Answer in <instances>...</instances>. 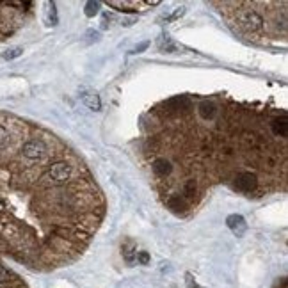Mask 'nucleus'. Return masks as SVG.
<instances>
[{"label":"nucleus","mask_w":288,"mask_h":288,"mask_svg":"<svg viewBox=\"0 0 288 288\" xmlns=\"http://www.w3.org/2000/svg\"><path fill=\"white\" fill-rule=\"evenodd\" d=\"M258 185V180L253 173H240L237 178H235V187L240 192H253Z\"/></svg>","instance_id":"obj_4"},{"label":"nucleus","mask_w":288,"mask_h":288,"mask_svg":"<svg viewBox=\"0 0 288 288\" xmlns=\"http://www.w3.org/2000/svg\"><path fill=\"white\" fill-rule=\"evenodd\" d=\"M167 207L171 208V210H174V212H183L187 208V203H185V200L180 196H173V197H169V201H167Z\"/></svg>","instance_id":"obj_10"},{"label":"nucleus","mask_w":288,"mask_h":288,"mask_svg":"<svg viewBox=\"0 0 288 288\" xmlns=\"http://www.w3.org/2000/svg\"><path fill=\"white\" fill-rule=\"evenodd\" d=\"M217 114V107L212 102H203L200 105V116L203 119H214Z\"/></svg>","instance_id":"obj_9"},{"label":"nucleus","mask_w":288,"mask_h":288,"mask_svg":"<svg viewBox=\"0 0 288 288\" xmlns=\"http://www.w3.org/2000/svg\"><path fill=\"white\" fill-rule=\"evenodd\" d=\"M11 143V134L7 132V128L0 126V149H6Z\"/></svg>","instance_id":"obj_14"},{"label":"nucleus","mask_w":288,"mask_h":288,"mask_svg":"<svg viewBox=\"0 0 288 288\" xmlns=\"http://www.w3.org/2000/svg\"><path fill=\"white\" fill-rule=\"evenodd\" d=\"M132 24H136V16L132 18H125V20H121V25H126V27H130Z\"/></svg>","instance_id":"obj_23"},{"label":"nucleus","mask_w":288,"mask_h":288,"mask_svg":"<svg viewBox=\"0 0 288 288\" xmlns=\"http://www.w3.org/2000/svg\"><path fill=\"white\" fill-rule=\"evenodd\" d=\"M100 11V2H87L85 4V16L93 18L95 14H98Z\"/></svg>","instance_id":"obj_15"},{"label":"nucleus","mask_w":288,"mask_h":288,"mask_svg":"<svg viewBox=\"0 0 288 288\" xmlns=\"http://www.w3.org/2000/svg\"><path fill=\"white\" fill-rule=\"evenodd\" d=\"M148 41H144V43H141L139 45V47H136V48H134V50H132V54H141V52H143V50H146V48H148Z\"/></svg>","instance_id":"obj_22"},{"label":"nucleus","mask_w":288,"mask_h":288,"mask_svg":"<svg viewBox=\"0 0 288 288\" xmlns=\"http://www.w3.org/2000/svg\"><path fill=\"white\" fill-rule=\"evenodd\" d=\"M123 258H125L128 263H134V260L137 258V251H136V246L132 244V242H128V244L123 246Z\"/></svg>","instance_id":"obj_12"},{"label":"nucleus","mask_w":288,"mask_h":288,"mask_svg":"<svg viewBox=\"0 0 288 288\" xmlns=\"http://www.w3.org/2000/svg\"><path fill=\"white\" fill-rule=\"evenodd\" d=\"M21 54H24V48H21V47H13V48H7V50L2 54V57L6 59V61H13V59L20 57Z\"/></svg>","instance_id":"obj_13"},{"label":"nucleus","mask_w":288,"mask_h":288,"mask_svg":"<svg viewBox=\"0 0 288 288\" xmlns=\"http://www.w3.org/2000/svg\"><path fill=\"white\" fill-rule=\"evenodd\" d=\"M159 48L162 52H167V54H171V52L176 50V43H174L173 39H171L169 36H162L159 41Z\"/></svg>","instance_id":"obj_11"},{"label":"nucleus","mask_w":288,"mask_h":288,"mask_svg":"<svg viewBox=\"0 0 288 288\" xmlns=\"http://www.w3.org/2000/svg\"><path fill=\"white\" fill-rule=\"evenodd\" d=\"M151 169L159 178H166V176H169V174H171L173 166H171V162L167 159H157L155 162L151 164Z\"/></svg>","instance_id":"obj_6"},{"label":"nucleus","mask_w":288,"mask_h":288,"mask_svg":"<svg viewBox=\"0 0 288 288\" xmlns=\"http://www.w3.org/2000/svg\"><path fill=\"white\" fill-rule=\"evenodd\" d=\"M185 279H187V286H189V288H200V286H197V283L194 281V278L190 274H185Z\"/></svg>","instance_id":"obj_21"},{"label":"nucleus","mask_w":288,"mask_h":288,"mask_svg":"<svg viewBox=\"0 0 288 288\" xmlns=\"http://www.w3.org/2000/svg\"><path fill=\"white\" fill-rule=\"evenodd\" d=\"M21 155L27 160L36 162V160L45 159V155H47V146H45L43 141H37V139L27 141V143L24 144V148H21Z\"/></svg>","instance_id":"obj_3"},{"label":"nucleus","mask_w":288,"mask_h":288,"mask_svg":"<svg viewBox=\"0 0 288 288\" xmlns=\"http://www.w3.org/2000/svg\"><path fill=\"white\" fill-rule=\"evenodd\" d=\"M183 14H185V7H178V9L169 16V20H178V18L183 16Z\"/></svg>","instance_id":"obj_20"},{"label":"nucleus","mask_w":288,"mask_h":288,"mask_svg":"<svg viewBox=\"0 0 288 288\" xmlns=\"http://www.w3.org/2000/svg\"><path fill=\"white\" fill-rule=\"evenodd\" d=\"M80 100H82V103L87 105L91 110H100V107H102L100 96L96 95V93H84V95L80 96Z\"/></svg>","instance_id":"obj_7"},{"label":"nucleus","mask_w":288,"mask_h":288,"mask_svg":"<svg viewBox=\"0 0 288 288\" xmlns=\"http://www.w3.org/2000/svg\"><path fill=\"white\" fill-rule=\"evenodd\" d=\"M50 25H57V9H55V4H50Z\"/></svg>","instance_id":"obj_18"},{"label":"nucleus","mask_w":288,"mask_h":288,"mask_svg":"<svg viewBox=\"0 0 288 288\" xmlns=\"http://www.w3.org/2000/svg\"><path fill=\"white\" fill-rule=\"evenodd\" d=\"M272 132L279 137H286L288 136V121L286 118H276L272 121Z\"/></svg>","instance_id":"obj_8"},{"label":"nucleus","mask_w":288,"mask_h":288,"mask_svg":"<svg viewBox=\"0 0 288 288\" xmlns=\"http://www.w3.org/2000/svg\"><path fill=\"white\" fill-rule=\"evenodd\" d=\"M139 263H143V265H148L149 263V254L146 253V251H141V253H137V258H136Z\"/></svg>","instance_id":"obj_19"},{"label":"nucleus","mask_w":288,"mask_h":288,"mask_svg":"<svg viewBox=\"0 0 288 288\" xmlns=\"http://www.w3.org/2000/svg\"><path fill=\"white\" fill-rule=\"evenodd\" d=\"M11 279V272L7 271L4 265H0V283H6V281H9Z\"/></svg>","instance_id":"obj_17"},{"label":"nucleus","mask_w":288,"mask_h":288,"mask_svg":"<svg viewBox=\"0 0 288 288\" xmlns=\"http://www.w3.org/2000/svg\"><path fill=\"white\" fill-rule=\"evenodd\" d=\"M226 224H228V228H230L231 231H233L237 237H242V235L248 231V223H246V219L242 215H238V214H231V215H228V219H226Z\"/></svg>","instance_id":"obj_5"},{"label":"nucleus","mask_w":288,"mask_h":288,"mask_svg":"<svg viewBox=\"0 0 288 288\" xmlns=\"http://www.w3.org/2000/svg\"><path fill=\"white\" fill-rule=\"evenodd\" d=\"M238 27L244 29L246 32H260L261 27H263V18L256 13V11L246 9L240 11L237 16Z\"/></svg>","instance_id":"obj_2"},{"label":"nucleus","mask_w":288,"mask_h":288,"mask_svg":"<svg viewBox=\"0 0 288 288\" xmlns=\"http://www.w3.org/2000/svg\"><path fill=\"white\" fill-rule=\"evenodd\" d=\"M183 194H185L187 197H192L194 194H196V182L194 180H189L185 183V190H183Z\"/></svg>","instance_id":"obj_16"},{"label":"nucleus","mask_w":288,"mask_h":288,"mask_svg":"<svg viewBox=\"0 0 288 288\" xmlns=\"http://www.w3.org/2000/svg\"><path fill=\"white\" fill-rule=\"evenodd\" d=\"M72 176V166L66 162H57L50 166L41 174V185L45 187H59L66 183Z\"/></svg>","instance_id":"obj_1"}]
</instances>
